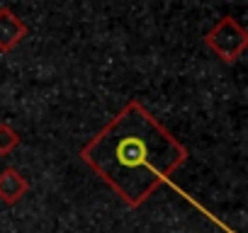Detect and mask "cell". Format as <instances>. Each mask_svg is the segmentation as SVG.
<instances>
[{
    "mask_svg": "<svg viewBox=\"0 0 248 233\" xmlns=\"http://www.w3.org/2000/svg\"><path fill=\"white\" fill-rule=\"evenodd\" d=\"M27 192H30V180L15 165L0 170V202L3 204L15 206L27 197Z\"/></svg>",
    "mask_w": 248,
    "mask_h": 233,
    "instance_id": "cell-4",
    "label": "cell"
},
{
    "mask_svg": "<svg viewBox=\"0 0 248 233\" xmlns=\"http://www.w3.org/2000/svg\"><path fill=\"white\" fill-rule=\"evenodd\" d=\"M78 158L124 204L139 209L187 163L190 153L132 97L78 151Z\"/></svg>",
    "mask_w": 248,
    "mask_h": 233,
    "instance_id": "cell-1",
    "label": "cell"
},
{
    "mask_svg": "<svg viewBox=\"0 0 248 233\" xmlns=\"http://www.w3.org/2000/svg\"><path fill=\"white\" fill-rule=\"evenodd\" d=\"M20 144H22L20 131L8 122H0V156H10Z\"/></svg>",
    "mask_w": 248,
    "mask_h": 233,
    "instance_id": "cell-5",
    "label": "cell"
},
{
    "mask_svg": "<svg viewBox=\"0 0 248 233\" xmlns=\"http://www.w3.org/2000/svg\"><path fill=\"white\" fill-rule=\"evenodd\" d=\"M202 42L221 63H236L248 49V29L233 15H224L204 32Z\"/></svg>",
    "mask_w": 248,
    "mask_h": 233,
    "instance_id": "cell-2",
    "label": "cell"
},
{
    "mask_svg": "<svg viewBox=\"0 0 248 233\" xmlns=\"http://www.w3.org/2000/svg\"><path fill=\"white\" fill-rule=\"evenodd\" d=\"M27 34H30V27L15 10L0 8V51L3 54L15 51L27 39Z\"/></svg>",
    "mask_w": 248,
    "mask_h": 233,
    "instance_id": "cell-3",
    "label": "cell"
}]
</instances>
